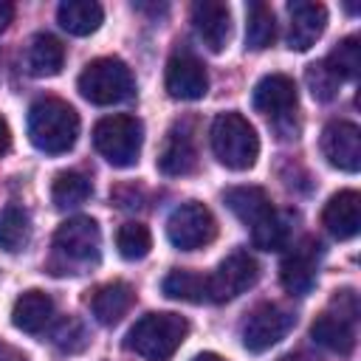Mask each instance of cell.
<instances>
[{"mask_svg":"<svg viewBox=\"0 0 361 361\" xmlns=\"http://www.w3.org/2000/svg\"><path fill=\"white\" fill-rule=\"evenodd\" d=\"M166 93L172 99H183V102H195L203 99L209 90V76L206 68L197 56L192 54H175L166 62V76H164Z\"/></svg>","mask_w":361,"mask_h":361,"instance_id":"14","label":"cell"},{"mask_svg":"<svg viewBox=\"0 0 361 361\" xmlns=\"http://www.w3.org/2000/svg\"><path fill=\"white\" fill-rule=\"evenodd\" d=\"M166 237L180 251H195L209 245L217 237V220L209 212V206L197 200H186L178 209H172L166 220Z\"/></svg>","mask_w":361,"mask_h":361,"instance_id":"8","label":"cell"},{"mask_svg":"<svg viewBox=\"0 0 361 361\" xmlns=\"http://www.w3.org/2000/svg\"><path fill=\"white\" fill-rule=\"evenodd\" d=\"M11 147V130L6 124V118H0V155H6Z\"/></svg>","mask_w":361,"mask_h":361,"instance_id":"33","label":"cell"},{"mask_svg":"<svg viewBox=\"0 0 361 361\" xmlns=\"http://www.w3.org/2000/svg\"><path fill=\"white\" fill-rule=\"evenodd\" d=\"M290 14V28H288V48L293 51H307L327 25V8L322 3H307V0H293L288 3Z\"/></svg>","mask_w":361,"mask_h":361,"instance_id":"15","label":"cell"},{"mask_svg":"<svg viewBox=\"0 0 361 361\" xmlns=\"http://www.w3.org/2000/svg\"><path fill=\"white\" fill-rule=\"evenodd\" d=\"M28 138L39 152L62 155L79 138V116L62 99H39L28 110Z\"/></svg>","mask_w":361,"mask_h":361,"instance_id":"2","label":"cell"},{"mask_svg":"<svg viewBox=\"0 0 361 361\" xmlns=\"http://www.w3.org/2000/svg\"><path fill=\"white\" fill-rule=\"evenodd\" d=\"M54 316V299L42 290H25L11 307V322L23 333H39Z\"/></svg>","mask_w":361,"mask_h":361,"instance_id":"22","label":"cell"},{"mask_svg":"<svg viewBox=\"0 0 361 361\" xmlns=\"http://www.w3.org/2000/svg\"><path fill=\"white\" fill-rule=\"evenodd\" d=\"M322 155L336 169L358 172V166H361V130L353 121H330L322 130Z\"/></svg>","mask_w":361,"mask_h":361,"instance_id":"13","label":"cell"},{"mask_svg":"<svg viewBox=\"0 0 361 361\" xmlns=\"http://www.w3.org/2000/svg\"><path fill=\"white\" fill-rule=\"evenodd\" d=\"M192 25L209 51H223L231 34V14L226 3L200 0L192 6Z\"/></svg>","mask_w":361,"mask_h":361,"instance_id":"17","label":"cell"},{"mask_svg":"<svg viewBox=\"0 0 361 361\" xmlns=\"http://www.w3.org/2000/svg\"><path fill=\"white\" fill-rule=\"evenodd\" d=\"M324 65H327L338 79H355L358 71H361V45H358V37H344V39L330 51V56L324 59Z\"/></svg>","mask_w":361,"mask_h":361,"instance_id":"28","label":"cell"},{"mask_svg":"<svg viewBox=\"0 0 361 361\" xmlns=\"http://www.w3.org/2000/svg\"><path fill=\"white\" fill-rule=\"evenodd\" d=\"M93 144L107 164L127 169L138 161L144 144V127L135 116H107L93 127Z\"/></svg>","mask_w":361,"mask_h":361,"instance_id":"6","label":"cell"},{"mask_svg":"<svg viewBox=\"0 0 361 361\" xmlns=\"http://www.w3.org/2000/svg\"><path fill=\"white\" fill-rule=\"evenodd\" d=\"M54 248L56 254H62L68 262L76 265H90L99 259L102 251V231L96 226V220L90 217H71L65 220L56 234H54Z\"/></svg>","mask_w":361,"mask_h":361,"instance_id":"11","label":"cell"},{"mask_svg":"<svg viewBox=\"0 0 361 361\" xmlns=\"http://www.w3.org/2000/svg\"><path fill=\"white\" fill-rule=\"evenodd\" d=\"M161 290L169 299L203 305V302H209V276L195 274V271H169L161 282Z\"/></svg>","mask_w":361,"mask_h":361,"instance_id":"24","label":"cell"},{"mask_svg":"<svg viewBox=\"0 0 361 361\" xmlns=\"http://www.w3.org/2000/svg\"><path fill=\"white\" fill-rule=\"evenodd\" d=\"M189 333V322L178 313H147L127 333V350L147 361H169Z\"/></svg>","mask_w":361,"mask_h":361,"instance_id":"3","label":"cell"},{"mask_svg":"<svg viewBox=\"0 0 361 361\" xmlns=\"http://www.w3.org/2000/svg\"><path fill=\"white\" fill-rule=\"evenodd\" d=\"M56 20H59V25H62L68 34H73V37H87V34H93V31L102 25L104 11H102V6L93 3V0H65V3H59V8H56Z\"/></svg>","mask_w":361,"mask_h":361,"instance_id":"23","label":"cell"},{"mask_svg":"<svg viewBox=\"0 0 361 361\" xmlns=\"http://www.w3.org/2000/svg\"><path fill=\"white\" fill-rule=\"evenodd\" d=\"M133 302H135V290L127 282H107L90 296V310L99 324L110 327L121 322V316L133 307Z\"/></svg>","mask_w":361,"mask_h":361,"instance_id":"20","label":"cell"},{"mask_svg":"<svg viewBox=\"0 0 361 361\" xmlns=\"http://www.w3.org/2000/svg\"><path fill=\"white\" fill-rule=\"evenodd\" d=\"M305 79H307V87H310V93H313L316 102H330V99L338 93V85H341V79L324 65V59L307 65Z\"/></svg>","mask_w":361,"mask_h":361,"instance_id":"30","label":"cell"},{"mask_svg":"<svg viewBox=\"0 0 361 361\" xmlns=\"http://www.w3.org/2000/svg\"><path fill=\"white\" fill-rule=\"evenodd\" d=\"M322 223L324 228L336 237V240H350L358 234L361 228V197L355 189H344L338 195H333L322 212Z\"/></svg>","mask_w":361,"mask_h":361,"instance_id":"18","label":"cell"},{"mask_svg":"<svg viewBox=\"0 0 361 361\" xmlns=\"http://www.w3.org/2000/svg\"><path fill=\"white\" fill-rule=\"evenodd\" d=\"M254 110L271 118H282L296 107V82L285 73H268L254 87Z\"/></svg>","mask_w":361,"mask_h":361,"instance_id":"16","label":"cell"},{"mask_svg":"<svg viewBox=\"0 0 361 361\" xmlns=\"http://www.w3.org/2000/svg\"><path fill=\"white\" fill-rule=\"evenodd\" d=\"M14 20V3L8 0H0V34L8 28V23Z\"/></svg>","mask_w":361,"mask_h":361,"instance_id":"32","label":"cell"},{"mask_svg":"<svg viewBox=\"0 0 361 361\" xmlns=\"http://www.w3.org/2000/svg\"><path fill=\"white\" fill-rule=\"evenodd\" d=\"M355 319H358V299L353 290H341L333 299V305L316 316V322L310 324V336L322 347L347 355L355 347Z\"/></svg>","mask_w":361,"mask_h":361,"instance_id":"7","label":"cell"},{"mask_svg":"<svg viewBox=\"0 0 361 361\" xmlns=\"http://www.w3.org/2000/svg\"><path fill=\"white\" fill-rule=\"evenodd\" d=\"M116 245L124 259H144L152 248V234L144 223H124L116 231Z\"/></svg>","mask_w":361,"mask_h":361,"instance_id":"29","label":"cell"},{"mask_svg":"<svg viewBox=\"0 0 361 361\" xmlns=\"http://www.w3.org/2000/svg\"><path fill=\"white\" fill-rule=\"evenodd\" d=\"M65 65V45L54 34H34L25 48V71L31 76H56Z\"/></svg>","mask_w":361,"mask_h":361,"instance_id":"21","label":"cell"},{"mask_svg":"<svg viewBox=\"0 0 361 361\" xmlns=\"http://www.w3.org/2000/svg\"><path fill=\"white\" fill-rule=\"evenodd\" d=\"M259 279V265L248 251L228 254L214 274H209V302H228L245 293Z\"/></svg>","mask_w":361,"mask_h":361,"instance_id":"10","label":"cell"},{"mask_svg":"<svg viewBox=\"0 0 361 361\" xmlns=\"http://www.w3.org/2000/svg\"><path fill=\"white\" fill-rule=\"evenodd\" d=\"M212 149L226 169L243 172L257 164L259 138L251 121L240 113H220L212 124Z\"/></svg>","mask_w":361,"mask_h":361,"instance_id":"4","label":"cell"},{"mask_svg":"<svg viewBox=\"0 0 361 361\" xmlns=\"http://www.w3.org/2000/svg\"><path fill=\"white\" fill-rule=\"evenodd\" d=\"M276 37V23H274V11L265 3H248V14H245V45L251 51H262L274 42Z\"/></svg>","mask_w":361,"mask_h":361,"instance_id":"26","label":"cell"},{"mask_svg":"<svg viewBox=\"0 0 361 361\" xmlns=\"http://www.w3.org/2000/svg\"><path fill=\"white\" fill-rule=\"evenodd\" d=\"M90 195H93L90 178H85V175L76 172V169L59 172V175L54 178V183H51V200H54V206H59V209L79 206V203H85Z\"/></svg>","mask_w":361,"mask_h":361,"instance_id":"25","label":"cell"},{"mask_svg":"<svg viewBox=\"0 0 361 361\" xmlns=\"http://www.w3.org/2000/svg\"><path fill=\"white\" fill-rule=\"evenodd\" d=\"M226 206L240 223L251 228V243L262 251H276L288 240V220L276 214L262 186H234L223 195Z\"/></svg>","mask_w":361,"mask_h":361,"instance_id":"1","label":"cell"},{"mask_svg":"<svg viewBox=\"0 0 361 361\" xmlns=\"http://www.w3.org/2000/svg\"><path fill=\"white\" fill-rule=\"evenodd\" d=\"M192 361H226V358L217 355V353H200V355H195Z\"/></svg>","mask_w":361,"mask_h":361,"instance_id":"34","label":"cell"},{"mask_svg":"<svg viewBox=\"0 0 361 361\" xmlns=\"http://www.w3.org/2000/svg\"><path fill=\"white\" fill-rule=\"evenodd\" d=\"M0 361H28V355L23 350H17L14 344H8V341L0 338Z\"/></svg>","mask_w":361,"mask_h":361,"instance_id":"31","label":"cell"},{"mask_svg":"<svg viewBox=\"0 0 361 361\" xmlns=\"http://www.w3.org/2000/svg\"><path fill=\"white\" fill-rule=\"evenodd\" d=\"M293 322H296V316L290 310H285L282 305L262 302L243 322V330H240L243 347L248 353H265V350H271L274 344H279L288 336Z\"/></svg>","mask_w":361,"mask_h":361,"instance_id":"9","label":"cell"},{"mask_svg":"<svg viewBox=\"0 0 361 361\" xmlns=\"http://www.w3.org/2000/svg\"><path fill=\"white\" fill-rule=\"evenodd\" d=\"M28 237H31V223H28L25 209L6 206L0 212V248L8 254H17L25 248Z\"/></svg>","mask_w":361,"mask_h":361,"instance_id":"27","label":"cell"},{"mask_svg":"<svg viewBox=\"0 0 361 361\" xmlns=\"http://www.w3.org/2000/svg\"><path fill=\"white\" fill-rule=\"evenodd\" d=\"M319 257H322V243L313 237L299 240L282 259L279 265V279L285 285V290L305 296L310 293V288L316 285V274H319Z\"/></svg>","mask_w":361,"mask_h":361,"instance_id":"12","label":"cell"},{"mask_svg":"<svg viewBox=\"0 0 361 361\" xmlns=\"http://www.w3.org/2000/svg\"><path fill=\"white\" fill-rule=\"evenodd\" d=\"M195 166H197V149H195L192 133L183 124H178L164 138V147L158 155V169L169 178H178V175L195 172Z\"/></svg>","mask_w":361,"mask_h":361,"instance_id":"19","label":"cell"},{"mask_svg":"<svg viewBox=\"0 0 361 361\" xmlns=\"http://www.w3.org/2000/svg\"><path fill=\"white\" fill-rule=\"evenodd\" d=\"M133 90H135L133 71L116 56L93 59L79 73V93L90 104H102V107L104 104H118V102L130 99Z\"/></svg>","mask_w":361,"mask_h":361,"instance_id":"5","label":"cell"}]
</instances>
